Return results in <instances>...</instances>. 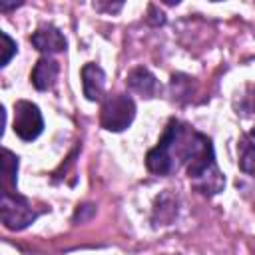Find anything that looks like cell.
I'll return each mask as SVG.
<instances>
[{
    "mask_svg": "<svg viewBox=\"0 0 255 255\" xmlns=\"http://www.w3.org/2000/svg\"><path fill=\"white\" fill-rule=\"evenodd\" d=\"M0 215H2V223L12 231H20L36 219V211L32 209L28 199H24L12 191H2Z\"/></svg>",
    "mask_w": 255,
    "mask_h": 255,
    "instance_id": "obj_4",
    "label": "cell"
},
{
    "mask_svg": "<svg viewBox=\"0 0 255 255\" xmlns=\"http://www.w3.org/2000/svg\"><path fill=\"white\" fill-rule=\"evenodd\" d=\"M181 122L177 120H169L161 139L157 141V145L153 149L147 151L145 155V165L151 173L155 175H167L173 167H175V135L179 129Z\"/></svg>",
    "mask_w": 255,
    "mask_h": 255,
    "instance_id": "obj_2",
    "label": "cell"
},
{
    "mask_svg": "<svg viewBox=\"0 0 255 255\" xmlns=\"http://www.w3.org/2000/svg\"><path fill=\"white\" fill-rule=\"evenodd\" d=\"M128 88L131 92L143 96V98H153L157 94V90H159V84H157L155 76L147 68L139 66V68H133L128 74Z\"/></svg>",
    "mask_w": 255,
    "mask_h": 255,
    "instance_id": "obj_9",
    "label": "cell"
},
{
    "mask_svg": "<svg viewBox=\"0 0 255 255\" xmlns=\"http://www.w3.org/2000/svg\"><path fill=\"white\" fill-rule=\"evenodd\" d=\"M135 116V104L126 94H114L106 98L102 112H100V124L108 131H122L126 129Z\"/></svg>",
    "mask_w": 255,
    "mask_h": 255,
    "instance_id": "obj_3",
    "label": "cell"
},
{
    "mask_svg": "<svg viewBox=\"0 0 255 255\" xmlns=\"http://www.w3.org/2000/svg\"><path fill=\"white\" fill-rule=\"evenodd\" d=\"M239 169L255 175V131H249L239 141Z\"/></svg>",
    "mask_w": 255,
    "mask_h": 255,
    "instance_id": "obj_10",
    "label": "cell"
},
{
    "mask_svg": "<svg viewBox=\"0 0 255 255\" xmlns=\"http://www.w3.org/2000/svg\"><path fill=\"white\" fill-rule=\"evenodd\" d=\"M42 129H44V118L40 114V108L26 100L16 102L14 104V133L24 141H32L42 133Z\"/></svg>",
    "mask_w": 255,
    "mask_h": 255,
    "instance_id": "obj_5",
    "label": "cell"
},
{
    "mask_svg": "<svg viewBox=\"0 0 255 255\" xmlns=\"http://www.w3.org/2000/svg\"><path fill=\"white\" fill-rule=\"evenodd\" d=\"M0 36H2V66H6V64L12 60V56L16 54L18 46H16V42H14L6 32H2Z\"/></svg>",
    "mask_w": 255,
    "mask_h": 255,
    "instance_id": "obj_12",
    "label": "cell"
},
{
    "mask_svg": "<svg viewBox=\"0 0 255 255\" xmlns=\"http://www.w3.org/2000/svg\"><path fill=\"white\" fill-rule=\"evenodd\" d=\"M82 86H84V96L90 102H98L104 98L106 90V74L98 64H86L82 68Z\"/></svg>",
    "mask_w": 255,
    "mask_h": 255,
    "instance_id": "obj_7",
    "label": "cell"
},
{
    "mask_svg": "<svg viewBox=\"0 0 255 255\" xmlns=\"http://www.w3.org/2000/svg\"><path fill=\"white\" fill-rule=\"evenodd\" d=\"M177 157L185 163L189 179L203 193H217L225 185V179L215 165L213 145L207 135L183 126L177 141Z\"/></svg>",
    "mask_w": 255,
    "mask_h": 255,
    "instance_id": "obj_1",
    "label": "cell"
},
{
    "mask_svg": "<svg viewBox=\"0 0 255 255\" xmlns=\"http://www.w3.org/2000/svg\"><path fill=\"white\" fill-rule=\"evenodd\" d=\"M2 185L4 191H12L16 193V173H18V157L10 151L4 149L2 151Z\"/></svg>",
    "mask_w": 255,
    "mask_h": 255,
    "instance_id": "obj_11",
    "label": "cell"
},
{
    "mask_svg": "<svg viewBox=\"0 0 255 255\" xmlns=\"http://www.w3.org/2000/svg\"><path fill=\"white\" fill-rule=\"evenodd\" d=\"M58 72H60L58 62L52 60V58H48V56H44V58H40V60L36 62L30 80H32V84H34L36 90L44 92V90H50V88L56 84Z\"/></svg>",
    "mask_w": 255,
    "mask_h": 255,
    "instance_id": "obj_8",
    "label": "cell"
},
{
    "mask_svg": "<svg viewBox=\"0 0 255 255\" xmlns=\"http://www.w3.org/2000/svg\"><path fill=\"white\" fill-rule=\"evenodd\" d=\"M32 46L38 52L44 54H56V52H64L66 50V38L64 34L56 28V26H40L32 36H30Z\"/></svg>",
    "mask_w": 255,
    "mask_h": 255,
    "instance_id": "obj_6",
    "label": "cell"
}]
</instances>
